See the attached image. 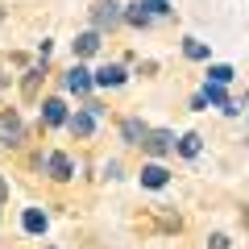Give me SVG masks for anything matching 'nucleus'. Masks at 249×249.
Returning <instances> with one entry per match:
<instances>
[{
	"instance_id": "nucleus-16",
	"label": "nucleus",
	"mask_w": 249,
	"mask_h": 249,
	"mask_svg": "<svg viewBox=\"0 0 249 249\" xmlns=\"http://www.w3.org/2000/svg\"><path fill=\"white\" fill-rule=\"evenodd\" d=\"M232 75H237V71H232V67H224V62H216V67H208V79H212V83H224V88L232 83Z\"/></svg>"
},
{
	"instance_id": "nucleus-4",
	"label": "nucleus",
	"mask_w": 249,
	"mask_h": 249,
	"mask_svg": "<svg viewBox=\"0 0 249 249\" xmlns=\"http://www.w3.org/2000/svg\"><path fill=\"white\" fill-rule=\"evenodd\" d=\"M37 166H42V170H50V175L58 178V183H67V178L75 175V166H71V158H67V154H46V158H37Z\"/></svg>"
},
{
	"instance_id": "nucleus-22",
	"label": "nucleus",
	"mask_w": 249,
	"mask_h": 249,
	"mask_svg": "<svg viewBox=\"0 0 249 249\" xmlns=\"http://www.w3.org/2000/svg\"><path fill=\"white\" fill-rule=\"evenodd\" d=\"M0 21H4V13H0Z\"/></svg>"
},
{
	"instance_id": "nucleus-10",
	"label": "nucleus",
	"mask_w": 249,
	"mask_h": 249,
	"mask_svg": "<svg viewBox=\"0 0 249 249\" xmlns=\"http://www.w3.org/2000/svg\"><path fill=\"white\" fill-rule=\"evenodd\" d=\"M67 116H71V112H67L62 100H46V104H42V121L46 124H67Z\"/></svg>"
},
{
	"instance_id": "nucleus-21",
	"label": "nucleus",
	"mask_w": 249,
	"mask_h": 249,
	"mask_svg": "<svg viewBox=\"0 0 249 249\" xmlns=\"http://www.w3.org/2000/svg\"><path fill=\"white\" fill-rule=\"evenodd\" d=\"M4 199H9V183H4V175H0V208H4Z\"/></svg>"
},
{
	"instance_id": "nucleus-20",
	"label": "nucleus",
	"mask_w": 249,
	"mask_h": 249,
	"mask_svg": "<svg viewBox=\"0 0 249 249\" xmlns=\"http://www.w3.org/2000/svg\"><path fill=\"white\" fill-rule=\"evenodd\" d=\"M208 249H232V245H229V237H224V232H216V237L208 241Z\"/></svg>"
},
{
	"instance_id": "nucleus-8",
	"label": "nucleus",
	"mask_w": 249,
	"mask_h": 249,
	"mask_svg": "<svg viewBox=\"0 0 249 249\" xmlns=\"http://www.w3.org/2000/svg\"><path fill=\"white\" fill-rule=\"evenodd\" d=\"M145 133H150V129H145L137 116H124V121H121V137H124L129 145H142V137H145Z\"/></svg>"
},
{
	"instance_id": "nucleus-12",
	"label": "nucleus",
	"mask_w": 249,
	"mask_h": 249,
	"mask_svg": "<svg viewBox=\"0 0 249 249\" xmlns=\"http://www.w3.org/2000/svg\"><path fill=\"white\" fill-rule=\"evenodd\" d=\"M46 224H50V220H46L42 208H25V216H21V229H25V232H46Z\"/></svg>"
},
{
	"instance_id": "nucleus-17",
	"label": "nucleus",
	"mask_w": 249,
	"mask_h": 249,
	"mask_svg": "<svg viewBox=\"0 0 249 249\" xmlns=\"http://www.w3.org/2000/svg\"><path fill=\"white\" fill-rule=\"evenodd\" d=\"M199 142H204L199 133H187V137H178V150H183L187 158H196V154H199Z\"/></svg>"
},
{
	"instance_id": "nucleus-19",
	"label": "nucleus",
	"mask_w": 249,
	"mask_h": 249,
	"mask_svg": "<svg viewBox=\"0 0 249 249\" xmlns=\"http://www.w3.org/2000/svg\"><path fill=\"white\" fill-rule=\"evenodd\" d=\"M137 4H142V9H150V13H170L166 0H137Z\"/></svg>"
},
{
	"instance_id": "nucleus-5",
	"label": "nucleus",
	"mask_w": 249,
	"mask_h": 249,
	"mask_svg": "<svg viewBox=\"0 0 249 249\" xmlns=\"http://www.w3.org/2000/svg\"><path fill=\"white\" fill-rule=\"evenodd\" d=\"M204 104H216V108H224L229 116H237V112H241L237 104H229V91H224V83H212V79L204 83Z\"/></svg>"
},
{
	"instance_id": "nucleus-15",
	"label": "nucleus",
	"mask_w": 249,
	"mask_h": 249,
	"mask_svg": "<svg viewBox=\"0 0 249 249\" xmlns=\"http://www.w3.org/2000/svg\"><path fill=\"white\" fill-rule=\"evenodd\" d=\"M183 54H187L191 62H208V46L196 42V37H187V42H183Z\"/></svg>"
},
{
	"instance_id": "nucleus-18",
	"label": "nucleus",
	"mask_w": 249,
	"mask_h": 249,
	"mask_svg": "<svg viewBox=\"0 0 249 249\" xmlns=\"http://www.w3.org/2000/svg\"><path fill=\"white\" fill-rule=\"evenodd\" d=\"M37 83H42V67H37V71H29V75H25V83H21L25 100H34V96H37Z\"/></svg>"
},
{
	"instance_id": "nucleus-14",
	"label": "nucleus",
	"mask_w": 249,
	"mask_h": 249,
	"mask_svg": "<svg viewBox=\"0 0 249 249\" xmlns=\"http://www.w3.org/2000/svg\"><path fill=\"white\" fill-rule=\"evenodd\" d=\"M124 21H129V25H137V29H145V25L154 21V13L142 9V4H133V9H124Z\"/></svg>"
},
{
	"instance_id": "nucleus-9",
	"label": "nucleus",
	"mask_w": 249,
	"mask_h": 249,
	"mask_svg": "<svg viewBox=\"0 0 249 249\" xmlns=\"http://www.w3.org/2000/svg\"><path fill=\"white\" fill-rule=\"evenodd\" d=\"M67 129H71L75 137H88L91 129H96V116H91L88 108H83V112H75V116H67Z\"/></svg>"
},
{
	"instance_id": "nucleus-7",
	"label": "nucleus",
	"mask_w": 249,
	"mask_h": 249,
	"mask_svg": "<svg viewBox=\"0 0 249 249\" xmlns=\"http://www.w3.org/2000/svg\"><path fill=\"white\" fill-rule=\"evenodd\" d=\"M91 88H96V83H91V71H88V67H71V71H67V91L88 96Z\"/></svg>"
},
{
	"instance_id": "nucleus-1",
	"label": "nucleus",
	"mask_w": 249,
	"mask_h": 249,
	"mask_svg": "<svg viewBox=\"0 0 249 249\" xmlns=\"http://www.w3.org/2000/svg\"><path fill=\"white\" fill-rule=\"evenodd\" d=\"M121 21H124V9L116 4V0H96V4H91V29H96V34L116 29Z\"/></svg>"
},
{
	"instance_id": "nucleus-2",
	"label": "nucleus",
	"mask_w": 249,
	"mask_h": 249,
	"mask_svg": "<svg viewBox=\"0 0 249 249\" xmlns=\"http://www.w3.org/2000/svg\"><path fill=\"white\" fill-rule=\"evenodd\" d=\"M142 150L154 154V158H162V154L175 150V133H170V129H150V133L142 137Z\"/></svg>"
},
{
	"instance_id": "nucleus-6",
	"label": "nucleus",
	"mask_w": 249,
	"mask_h": 249,
	"mask_svg": "<svg viewBox=\"0 0 249 249\" xmlns=\"http://www.w3.org/2000/svg\"><path fill=\"white\" fill-rule=\"evenodd\" d=\"M124 79H129V75H124V67H116V62H108V67H100V71L91 75L96 88H121Z\"/></svg>"
},
{
	"instance_id": "nucleus-13",
	"label": "nucleus",
	"mask_w": 249,
	"mask_h": 249,
	"mask_svg": "<svg viewBox=\"0 0 249 249\" xmlns=\"http://www.w3.org/2000/svg\"><path fill=\"white\" fill-rule=\"evenodd\" d=\"M166 166H158V162H150V166H142V183L145 187H166Z\"/></svg>"
},
{
	"instance_id": "nucleus-11",
	"label": "nucleus",
	"mask_w": 249,
	"mask_h": 249,
	"mask_svg": "<svg viewBox=\"0 0 249 249\" xmlns=\"http://www.w3.org/2000/svg\"><path fill=\"white\" fill-rule=\"evenodd\" d=\"M96 50H100V34H96V29H88V34L75 37V54H79V58H91Z\"/></svg>"
},
{
	"instance_id": "nucleus-3",
	"label": "nucleus",
	"mask_w": 249,
	"mask_h": 249,
	"mask_svg": "<svg viewBox=\"0 0 249 249\" xmlns=\"http://www.w3.org/2000/svg\"><path fill=\"white\" fill-rule=\"evenodd\" d=\"M25 142V129H21L17 112H0V145H21Z\"/></svg>"
}]
</instances>
